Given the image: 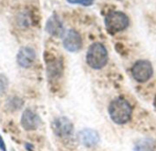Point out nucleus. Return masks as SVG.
Returning <instances> with one entry per match:
<instances>
[{
	"mask_svg": "<svg viewBox=\"0 0 156 151\" xmlns=\"http://www.w3.org/2000/svg\"><path fill=\"white\" fill-rule=\"evenodd\" d=\"M69 4L73 5H81L84 6L91 5L94 3V0H67Z\"/></svg>",
	"mask_w": 156,
	"mask_h": 151,
	"instance_id": "ddd939ff",
	"label": "nucleus"
},
{
	"mask_svg": "<svg viewBox=\"0 0 156 151\" xmlns=\"http://www.w3.org/2000/svg\"><path fill=\"white\" fill-rule=\"evenodd\" d=\"M46 30L49 35L53 36L59 37L64 35V27L62 22L57 15H53L48 19L46 24Z\"/></svg>",
	"mask_w": 156,
	"mask_h": 151,
	"instance_id": "1a4fd4ad",
	"label": "nucleus"
},
{
	"mask_svg": "<svg viewBox=\"0 0 156 151\" xmlns=\"http://www.w3.org/2000/svg\"><path fill=\"white\" fill-rule=\"evenodd\" d=\"M0 150L1 151H6V147H5V144L3 140V138L1 137L0 135Z\"/></svg>",
	"mask_w": 156,
	"mask_h": 151,
	"instance_id": "4468645a",
	"label": "nucleus"
},
{
	"mask_svg": "<svg viewBox=\"0 0 156 151\" xmlns=\"http://www.w3.org/2000/svg\"><path fill=\"white\" fill-rule=\"evenodd\" d=\"M63 46L69 52H77L82 47V38L80 33L74 29L68 31L63 39Z\"/></svg>",
	"mask_w": 156,
	"mask_h": 151,
	"instance_id": "423d86ee",
	"label": "nucleus"
},
{
	"mask_svg": "<svg viewBox=\"0 0 156 151\" xmlns=\"http://www.w3.org/2000/svg\"><path fill=\"white\" fill-rule=\"evenodd\" d=\"M132 74L137 82L144 83L153 77V65L148 60H138L132 67Z\"/></svg>",
	"mask_w": 156,
	"mask_h": 151,
	"instance_id": "20e7f679",
	"label": "nucleus"
},
{
	"mask_svg": "<svg viewBox=\"0 0 156 151\" xmlns=\"http://www.w3.org/2000/svg\"><path fill=\"white\" fill-rule=\"evenodd\" d=\"M35 60L36 53L33 48L29 46H23L19 49L16 56V61L20 67L24 68H28L33 66Z\"/></svg>",
	"mask_w": 156,
	"mask_h": 151,
	"instance_id": "0eeeda50",
	"label": "nucleus"
},
{
	"mask_svg": "<svg viewBox=\"0 0 156 151\" xmlns=\"http://www.w3.org/2000/svg\"><path fill=\"white\" fill-rule=\"evenodd\" d=\"M39 123H40V119L36 113H34L32 110L26 109L23 112L22 118H21V125L26 130H28V131L36 130Z\"/></svg>",
	"mask_w": 156,
	"mask_h": 151,
	"instance_id": "6e6552de",
	"label": "nucleus"
},
{
	"mask_svg": "<svg viewBox=\"0 0 156 151\" xmlns=\"http://www.w3.org/2000/svg\"><path fill=\"white\" fill-rule=\"evenodd\" d=\"M62 65L57 59H51L48 62V73L50 74L51 77H58V73H61Z\"/></svg>",
	"mask_w": 156,
	"mask_h": 151,
	"instance_id": "f8f14e48",
	"label": "nucleus"
},
{
	"mask_svg": "<svg viewBox=\"0 0 156 151\" xmlns=\"http://www.w3.org/2000/svg\"><path fill=\"white\" fill-rule=\"evenodd\" d=\"M154 149H155L154 141L150 139H141L134 146L135 151H154Z\"/></svg>",
	"mask_w": 156,
	"mask_h": 151,
	"instance_id": "9b49d317",
	"label": "nucleus"
},
{
	"mask_svg": "<svg viewBox=\"0 0 156 151\" xmlns=\"http://www.w3.org/2000/svg\"><path fill=\"white\" fill-rule=\"evenodd\" d=\"M129 17L127 15L121 11H112L105 16L104 24L106 30L111 35H115L123 31L129 26Z\"/></svg>",
	"mask_w": 156,
	"mask_h": 151,
	"instance_id": "7ed1b4c3",
	"label": "nucleus"
},
{
	"mask_svg": "<svg viewBox=\"0 0 156 151\" xmlns=\"http://www.w3.org/2000/svg\"><path fill=\"white\" fill-rule=\"evenodd\" d=\"M109 114L114 123L123 125L130 121L133 114V108L126 99L117 98L110 103Z\"/></svg>",
	"mask_w": 156,
	"mask_h": 151,
	"instance_id": "f257e3e1",
	"label": "nucleus"
},
{
	"mask_svg": "<svg viewBox=\"0 0 156 151\" xmlns=\"http://www.w3.org/2000/svg\"><path fill=\"white\" fill-rule=\"evenodd\" d=\"M52 129L55 134L61 139H69L73 133V125L67 118H57L52 124Z\"/></svg>",
	"mask_w": 156,
	"mask_h": 151,
	"instance_id": "39448f33",
	"label": "nucleus"
},
{
	"mask_svg": "<svg viewBox=\"0 0 156 151\" xmlns=\"http://www.w3.org/2000/svg\"><path fill=\"white\" fill-rule=\"evenodd\" d=\"M79 139L85 147L91 148L99 143L100 136L97 131L93 129H83L79 133Z\"/></svg>",
	"mask_w": 156,
	"mask_h": 151,
	"instance_id": "9d476101",
	"label": "nucleus"
},
{
	"mask_svg": "<svg viewBox=\"0 0 156 151\" xmlns=\"http://www.w3.org/2000/svg\"><path fill=\"white\" fill-rule=\"evenodd\" d=\"M109 59L108 51L105 46L101 43H93L90 46L87 55V64L93 69L103 68Z\"/></svg>",
	"mask_w": 156,
	"mask_h": 151,
	"instance_id": "f03ea898",
	"label": "nucleus"
},
{
	"mask_svg": "<svg viewBox=\"0 0 156 151\" xmlns=\"http://www.w3.org/2000/svg\"><path fill=\"white\" fill-rule=\"evenodd\" d=\"M154 106H155V108H156V98H155V102H154Z\"/></svg>",
	"mask_w": 156,
	"mask_h": 151,
	"instance_id": "2eb2a0df",
	"label": "nucleus"
}]
</instances>
